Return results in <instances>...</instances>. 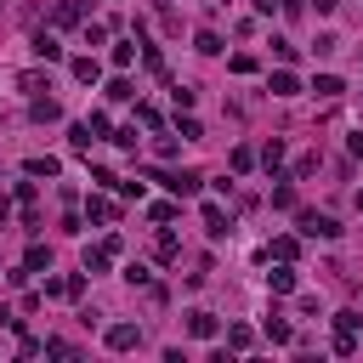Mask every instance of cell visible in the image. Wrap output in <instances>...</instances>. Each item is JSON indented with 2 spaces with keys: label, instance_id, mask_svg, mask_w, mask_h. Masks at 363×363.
I'll return each mask as SVG.
<instances>
[{
  "label": "cell",
  "instance_id": "1",
  "mask_svg": "<svg viewBox=\"0 0 363 363\" xmlns=\"http://www.w3.org/2000/svg\"><path fill=\"white\" fill-rule=\"evenodd\" d=\"M148 176H154V182H165L176 199H193V193H199V170H148Z\"/></svg>",
  "mask_w": 363,
  "mask_h": 363
},
{
  "label": "cell",
  "instance_id": "2",
  "mask_svg": "<svg viewBox=\"0 0 363 363\" xmlns=\"http://www.w3.org/2000/svg\"><path fill=\"white\" fill-rule=\"evenodd\" d=\"M301 233L306 239H341V221L335 216H318V210H301Z\"/></svg>",
  "mask_w": 363,
  "mask_h": 363
},
{
  "label": "cell",
  "instance_id": "3",
  "mask_svg": "<svg viewBox=\"0 0 363 363\" xmlns=\"http://www.w3.org/2000/svg\"><path fill=\"white\" fill-rule=\"evenodd\" d=\"M114 352H131L136 341H142V329H136V324H108V335H103Z\"/></svg>",
  "mask_w": 363,
  "mask_h": 363
},
{
  "label": "cell",
  "instance_id": "4",
  "mask_svg": "<svg viewBox=\"0 0 363 363\" xmlns=\"http://www.w3.org/2000/svg\"><path fill=\"white\" fill-rule=\"evenodd\" d=\"M68 74H74L80 85H97V80H103V63H97V57H74V63H68Z\"/></svg>",
  "mask_w": 363,
  "mask_h": 363
},
{
  "label": "cell",
  "instance_id": "5",
  "mask_svg": "<svg viewBox=\"0 0 363 363\" xmlns=\"http://www.w3.org/2000/svg\"><path fill=\"white\" fill-rule=\"evenodd\" d=\"M85 216H91V221H114V216H119V205H114V199H103V193H91V199H85Z\"/></svg>",
  "mask_w": 363,
  "mask_h": 363
},
{
  "label": "cell",
  "instance_id": "6",
  "mask_svg": "<svg viewBox=\"0 0 363 363\" xmlns=\"http://www.w3.org/2000/svg\"><path fill=\"white\" fill-rule=\"evenodd\" d=\"M267 91H272V97H295V91H301V80H295L290 68H279V74L267 80Z\"/></svg>",
  "mask_w": 363,
  "mask_h": 363
},
{
  "label": "cell",
  "instance_id": "7",
  "mask_svg": "<svg viewBox=\"0 0 363 363\" xmlns=\"http://www.w3.org/2000/svg\"><path fill=\"white\" fill-rule=\"evenodd\" d=\"M188 335L210 341V335H216V312H188Z\"/></svg>",
  "mask_w": 363,
  "mask_h": 363
},
{
  "label": "cell",
  "instance_id": "8",
  "mask_svg": "<svg viewBox=\"0 0 363 363\" xmlns=\"http://www.w3.org/2000/svg\"><path fill=\"white\" fill-rule=\"evenodd\" d=\"M34 57H40V63H63V45H57L52 34H34Z\"/></svg>",
  "mask_w": 363,
  "mask_h": 363
},
{
  "label": "cell",
  "instance_id": "9",
  "mask_svg": "<svg viewBox=\"0 0 363 363\" xmlns=\"http://www.w3.org/2000/svg\"><path fill=\"white\" fill-rule=\"evenodd\" d=\"M23 170H29V176H45V182H52V176H57V170H63V165H57V159H52V154H34V159H29V165H23Z\"/></svg>",
  "mask_w": 363,
  "mask_h": 363
},
{
  "label": "cell",
  "instance_id": "10",
  "mask_svg": "<svg viewBox=\"0 0 363 363\" xmlns=\"http://www.w3.org/2000/svg\"><path fill=\"white\" fill-rule=\"evenodd\" d=\"M205 233H210V239L227 233V210H221V205H205Z\"/></svg>",
  "mask_w": 363,
  "mask_h": 363
},
{
  "label": "cell",
  "instance_id": "11",
  "mask_svg": "<svg viewBox=\"0 0 363 363\" xmlns=\"http://www.w3.org/2000/svg\"><path fill=\"white\" fill-rule=\"evenodd\" d=\"M267 284L279 290V295H290V290H295V272H290V261H284V267H272V272H267Z\"/></svg>",
  "mask_w": 363,
  "mask_h": 363
},
{
  "label": "cell",
  "instance_id": "12",
  "mask_svg": "<svg viewBox=\"0 0 363 363\" xmlns=\"http://www.w3.org/2000/svg\"><path fill=\"white\" fill-rule=\"evenodd\" d=\"M154 255H159V261H176V255H182V239H176V233H159V239H154Z\"/></svg>",
  "mask_w": 363,
  "mask_h": 363
},
{
  "label": "cell",
  "instance_id": "13",
  "mask_svg": "<svg viewBox=\"0 0 363 363\" xmlns=\"http://www.w3.org/2000/svg\"><path fill=\"white\" fill-rule=\"evenodd\" d=\"M108 261H114V255H108L103 244H97V250H85V279H97V272H108Z\"/></svg>",
  "mask_w": 363,
  "mask_h": 363
},
{
  "label": "cell",
  "instance_id": "14",
  "mask_svg": "<svg viewBox=\"0 0 363 363\" xmlns=\"http://www.w3.org/2000/svg\"><path fill=\"white\" fill-rule=\"evenodd\" d=\"M68 142H74V154H91V142H97V136H91V125L80 119V125H68Z\"/></svg>",
  "mask_w": 363,
  "mask_h": 363
},
{
  "label": "cell",
  "instance_id": "15",
  "mask_svg": "<svg viewBox=\"0 0 363 363\" xmlns=\"http://www.w3.org/2000/svg\"><path fill=\"white\" fill-rule=\"evenodd\" d=\"M193 52L216 57V52H221V34H216V29H199V34H193Z\"/></svg>",
  "mask_w": 363,
  "mask_h": 363
},
{
  "label": "cell",
  "instance_id": "16",
  "mask_svg": "<svg viewBox=\"0 0 363 363\" xmlns=\"http://www.w3.org/2000/svg\"><path fill=\"white\" fill-rule=\"evenodd\" d=\"M57 23H63V29L85 23V6H80V0H63V6H57Z\"/></svg>",
  "mask_w": 363,
  "mask_h": 363
},
{
  "label": "cell",
  "instance_id": "17",
  "mask_svg": "<svg viewBox=\"0 0 363 363\" xmlns=\"http://www.w3.org/2000/svg\"><path fill=\"white\" fill-rule=\"evenodd\" d=\"M312 91H318V97H341L346 85H341V74H318V80H312Z\"/></svg>",
  "mask_w": 363,
  "mask_h": 363
},
{
  "label": "cell",
  "instance_id": "18",
  "mask_svg": "<svg viewBox=\"0 0 363 363\" xmlns=\"http://www.w3.org/2000/svg\"><path fill=\"white\" fill-rule=\"evenodd\" d=\"M108 97H114V103H131V97H136V85H131L125 74H114V80H108Z\"/></svg>",
  "mask_w": 363,
  "mask_h": 363
},
{
  "label": "cell",
  "instance_id": "19",
  "mask_svg": "<svg viewBox=\"0 0 363 363\" xmlns=\"http://www.w3.org/2000/svg\"><path fill=\"white\" fill-rule=\"evenodd\" d=\"M23 267H29V272H40V267H52V250H45V244H29V255H23Z\"/></svg>",
  "mask_w": 363,
  "mask_h": 363
},
{
  "label": "cell",
  "instance_id": "20",
  "mask_svg": "<svg viewBox=\"0 0 363 363\" xmlns=\"http://www.w3.org/2000/svg\"><path fill=\"white\" fill-rule=\"evenodd\" d=\"M250 341H255V329H250V324H233V329H227V346H233V352H244Z\"/></svg>",
  "mask_w": 363,
  "mask_h": 363
},
{
  "label": "cell",
  "instance_id": "21",
  "mask_svg": "<svg viewBox=\"0 0 363 363\" xmlns=\"http://www.w3.org/2000/svg\"><path fill=\"white\" fill-rule=\"evenodd\" d=\"M250 165H255V148L239 142V148H233V176H250Z\"/></svg>",
  "mask_w": 363,
  "mask_h": 363
},
{
  "label": "cell",
  "instance_id": "22",
  "mask_svg": "<svg viewBox=\"0 0 363 363\" xmlns=\"http://www.w3.org/2000/svg\"><path fill=\"white\" fill-rule=\"evenodd\" d=\"M261 165H267V170H279V165H284V142H279V136L261 148Z\"/></svg>",
  "mask_w": 363,
  "mask_h": 363
},
{
  "label": "cell",
  "instance_id": "23",
  "mask_svg": "<svg viewBox=\"0 0 363 363\" xmlns=\"http://www.w3.org/2000/svg\"><path fill=\"white\" fill-rule=\"evenodd\" d=\"M272 182H279V188H272V205H279V210H290V205H295V188H290L284 176H272Z\"/></svg>",
  "mask_w": 363,
  "mask_h": 363
},
{
  "label": "cell",
  "instance_id": "24",
  "mask_svg": "<svg viewBox=\"0 0 363 363\" xmlns=\"http://www.w3.org/2000/svg\"><path fill=\"white\" fill-rule=\"evenodd\" d=\"M29 114H34V119H40V125H45V119H57V114H63V108H57V103H52V97H34V108H29Z\"/></svg>",
  "mask_w": 363,
  "mask_h": 363
},
{
  "label": "cell",
  "instance_id": "25",
  "mask_svg": "<svg viewBox=\"0 0 363 363\" xmlns=\"http://www.w3.org/2000/svg\"><path fill=\"white\" fill-rule=\"evenodd\" d=\"M131 63H136V45L119 40V45H114V68H131Z\"/></svg>",
  "mask_w": 363,
  "mask_h": 363
},
{
  "label": "cell",
  "instance_id": "26",
  "mask_svg": "<svg viewBox=\"0 0 363 363\" xmlns=\"http://www.w3.org/2000/svg\"><path fill=\"white\" fill-rule=\"evenodd\" d=\"M176 136H182V142H199L205 131H199V119H176Z\"/></svg>",
  "mask_w": 363,
  "mask_h": 363
},
{
  "label": "cell",
  "instance_id": "27",
  "mask_svg": "<svg viewBox=\"0 0 363 363\" xmlns=\"http://www.w3.org/2000/svg\"><path fill=\"white\" fill-rule=\"evenodd\" d=\"M267 341H279V346L290 341V324H284V318H267Z\"/></svg>",
  "mask_w": 363,
  "mask_h": 363
},
{
  "label": "cell",
  "instance_id": "28",
  "mask_svg": "<svg viewBox=\"0 0 363 363\" xmlns=\"http://www.w3.org/2000/svg\"><path fill=\"white\" fill-rule=\"evenodd\" d=\"M295 250H301L295 239H272V255H279V261H295Z\"/></svg>",
  "mask_w": 363,
  "mask_h": 363
},
{
  "label": "cell",
  "instance_id": "29",
  "mask_svg": "<svg viewBox=\"0 0 363 363\" xmlns=\"http://www.w3.org/2000/svg\"><path fill=\"white\" fill-rule=\"evenodd\" d=\"M136 119H142V125H154V131H159V108H154V103H136Z\"/></svg>",
  "mask_w": 363,
  "mask_h": 363
},
{
  "label": "cell",
  "instance_id": "30",
  "mask_svg": "<svg viewBox=\"0 0 363 363\" xmlns=\"http://www.w3.org/2000/svg\"><path fill=\"white\" fill-rule=\"evenodd\" d=\"M227 68H233V74H255V57H250V52H239V57L227 63Z\"/></svg>",
  "mask_w": 363,
  "mask_h": 363
},
{
  "label": "cell",
  "instance_id": "31",
  "mask_svg": "<svg viewBox=\"0 0 363 363\" xmlns=\"http://www.w3.org/2000/svg\"><path fill=\"white\" fill-rule=\"evenodd\" d=\"M335 6H341V0H312V12H318V17H329Z\"/></svg>",
  "mask_w": 363,
  "mask_h": 363
},
{
  "label": "cell",
  "instance_id": "32",
  "mask_svg": "<svg viewBox=\"0 0 363 363\" xmlns=\"http://www.w3.org/2000/svg\"><path fill=\"white\" fill-rule=\"evenodd\" d=\"M6 221H12V205H6V199H0V227H6Z\"/></svg>",
  "mask_w": 363,
  "mask_h": 363
},
{
  "label": "cell",
  "instance_id": "33",
  "mask_svg": "<svg viewBox=\"0 0 363 363\" xmlns=\"http://www.w3.org/2000/svg\"><path fill=\"white\" fill-rule=\"evenodd\" d=\"M272 6H279V0H255V12H272Z\"/></svg>",
  "mask_w": 363,
  "mask_h": 363
},
{
  "label": "cell",
  "instance_id": "34",
  "mask_svg": "<svg viewBox=\"0 0 363 363\" xmlns=\"http://www.w3.org/2000/svg\"><path fill=\"white\" fill-rule=\"evenodd\" d=\"M357 210H363V193H357Z\"/></svg>",
  "mask_w": 363,
  "mask_h": 363
}]
</instances>
